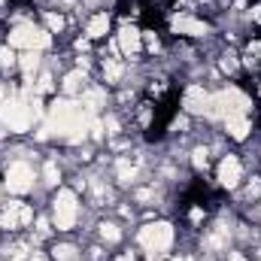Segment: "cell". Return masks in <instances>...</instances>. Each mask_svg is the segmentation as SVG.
Wrapping results in <instances>:
<instances>
[{
    "label": "cell",
    "instance_id": "cell-10",
    "mask_svg": "<svg viewBox=\"0 0 261 261\" xmlns=\"http://www.w3.org/2000/svg\"><path fill=\"white\" fill-rule=\"evenodd\" d=\"M140 46H143V34H140L137 28L125 24V28L119 31V49L130 58V55H137V52H140Z\"/></svg>",
    "mask_w": 261,
    "mask_h": 261
},
{
    "label": "cell",
    "instance_id": "cell-12",
    "mask_svg": "<svg viewBox=\"0 0 261 261\" xmlns=\"http://www.w3.org/2000/svg\"><path fill=\"white\" fill-rule=\"evenodd\" d=\"M225 128H228V134H231L234 140H246V134H249V119H246V116H228V119H225Z\"/></svg>",
    "mask_w": 261,
    "mask_h": 261
},
{
    "label": "cell",
    "instance_id": "cell-26",
    "mask_svg": "<svg viewBox=\"0 0 261 261\" xmlns=\"http://www.w3.org/2000/svg\"><path fill=\"white\" fill-rule=\"evenodd\" d=\"M222 70H225V73H234V70H237V61H234V55H225V58H222Z\"/></svg>",
    "mask_w": 261,
    "mask_h": 261
},
{
    "label": "cell",
    "instance_id": "cell-6",
    "mask_svg": "<svg viewBox=\"0 0 261 261\" xmlns=\"http://www.w3.org/2000/svg\"><path fill=\"white\" fill-rule=\"evenodd\" d=\"M6 189H9L12 195H24V192H31V189H34V167H31L28 161H15V164H9V170H6Z\"/></svg>",
    "mask_w": 261,
    "mask_h": 261
},
{
    "label": "cell",
    "instance_id": "cell-5",
    "mask_svg": "<svg viewBox=\"0 0 261 261\" xmlns=\"http://www.w3.org/2000/svg\"><path fill=\"white\" fill-rule=\"evenodd\" d=\"M76 216H79V203H76V195L64 189L58 192V197L52 200V222L58 231H70L76 225Z\"/></svg>",
    "mask_w": 261,
    "mask_h": 261
},
{
    "label": "cell",
    "instance_id": "cell-31",
    "mask_svg": "<svg viewBox=\"0 0 261 261\" xmlns=\"http://www.w3.org/2000/svg\"><path fill=\"white\" fill-rule=\"evenodd\" d=\"M137 200H152V192H149V189H143V192H137Z\"/></svg>",
    "mask_w": 261,
    "mask_h": 261
},
{
    "label": "cell",
    "instance_id": "cell-16",
    "mask_svg": "<svg viewBox=\"0 0 261 261\" xmlns=\"http://www.w3.org/2000/svg\"><path fill=\"white\" fill-rule=\"evenodd\" d=\"M82 88H85V73H82V70H73V73L64 76V91L67 94H79Z\"/></svg>",
    "mask_w": 261,
    "mask_h": 261
},
{
    "label": "cell",
    "instance_id": "cell-19",
    "mask_svg": "<svg viewBox=\"0 0 261 261\" xmlns=\"http://www.w3.org/2000/svg\"><path fill=\"white\" fill-rule=\"evenodd\" d=\"M100 234H103L107 243H119V240H122V231H119V225H113V222H103V225H100Z\"/></svg>",
    "mask_w": 261,
    "mask_h": 261
},
{
    "label": "cell",
    "instance_id": "cell-21",
    "mask_svg": "<svg viewBox=\"0 0 261 261\" xmlns=\"http://www.w3.org/2000/svg\"><path fill=\"white\" fill-rule=\"evenodd\" d=\"M15 64H18V61H15V52H12V49H3V52H0V67H3V70H12Z\"/></svg>",
    "mask_w": 261,
    "mask_h": 261
},
{
    "label": "cell",
    "instance_id": "cell-3",
    "mask_svg": "<svg viewBox=\"0 0 261 261\" xmlns=\"http://www.w3.org/2000/svg\"><path fill=\"white\" fill-rule=\"evenodd\" d=\"M140 246L152 255H161L173 246V228L167 222H149L146 228H140Z\"/></svg>",
    "mask_w": 261,
    "mask_h": 261
},
{
    "label": "cell",
    "instance_id": "cell-28",
    "mask_svg": "<svg viewBox=\"0 0 261 261\" xmlns=\"http://www.w3.org/2000/svg\"><path fill=\"white\" fill-rule=\"evenodd\" d=\"M37 91H40V94L52 91V76H43V79H40V85H37Z\"/></svg>",
    "mask_w": 261,
    "mask_h": 261
},
{
    "label": "cell",
    "instance_id": "cell-23",
    "mask_svg": "<svg viewBox=\"0 0 261 261\" xmlns=\"http://www.w3.org/2000/svg\"><path fill=\"white\" fill-rule=\"evenodd\" d=\"M43 176H46V182H49V186H55V182L61 179V173H58V167H55L52 161L46 164V170H43Z\"/></svg>",
    "mask_w": 261,
    "mask_h": 261
},
{
    "label": "cell",
    "instance_id": "cell-33",
    "mask_svg": "<svg viewBox=\"0 0 261 261\" xmlns=\"http://www.w3.org/2000/svg\"><path fill=\"white\" fill-rule=\"evenodd\" d=\"M231 261H246V258H243V255H237V252H234V255H231Z\"/></svg>",
    "mask_w": 261,
    "mask_h": 261
},
{
    "label": "cell",
    "instance_id": "cell-29",
    "mask_svg": "<svg viewBox=\"0 0 261 261\" xmlns=\"http://www.w3.org/2000/svg\"><path fill=\"white\" fill-rule=\"evenodd\" d=\"M34 222V210L31 206H21V225H31Z\"/></svg>",
    "mask_w": 261,
    "mask_h": 261
},
{
    "label": "cell",
    "instance_id": "cell-30",
    "mask_svg": "<svg viewBox=\"0 0 261 261\" xmlns=\"http://www.w3.org/2000/svg\"><path fill=\"white\" fill-rule=\"evenodd\" d=\"M146 43H149V49H152V52L158 49V40H155V34H146Z\"/></svg>",
    "mask_w": 261,
    "mask_h": 261
},
{
    "label": "cell",
    "instance_id": "cell-34",
    "mask_svg": "<svg viewBox=\"0 0 261 261\" xmlns=\"http://www.w3.org/2000/svg\"><path fill=\"white\" fill-rule=\"evenodd\" d=\"M119 261H134V255H119Z\"/></svg>",
    "mask_w": 261,
    "mask_h": 261
},
{
    "label": "cell",
    "instance_id": "cell-24",
    "mask_svg": "<svg viewBox=\"0 0 261 261\" xmlns=\"http://www.w3.org/2000/svg\"><path fill=\"white\" fill-rule=\"evenodd\" d=\"M225 231H228V228H219L216 234H210V246H213V249H222V246H225Z\"/></svg>",
    "mask_w": 261,
    "mask_h": 261
},
{
    "label": "cell",
    "instance_id": "cell-27",
    "mask_svg": "<svg viewBox=\"0 0 261 261\" xmlns=\"http://www.w3.org/2000/svg\"><path fill=\"white\" fill-rule=\"evenodd\" d=\"M103 130H107V134H119V122H116L113 116H107V119H103Z\"/></svg>",
    "mask_w": 261,
    "mask_h": 261
},
{
    "label": "cell",
    "instance_id": "cell-18",
    "mask_svg": "<svg viewBox=\"0 0 261 261\" xmlns=\"http://www.w3.org/2000/svg\"><path fill=\"white\" fill-rule=\"evenodd\" d=\"M116 176H119V182H125V186H128V182L137 179V167L128 164V161H119V164H116Z\"/></svg>",
    "mask_w": 261,
    "mask_h": 261
},
{
    "label": "cell",
    "instance_id": "cell-8",
    "mask_svg": "<svg viewBox=\"0 0 261 261\" xmlns=\"http://www.w3.org/2000/svg\"><path fill=\"white\" fill-rule=\"evenodd\" d=\"M240 161L234 158V155H228V158H222V164H219V182L225 186V189H237V182H240Z\"/></svg>",
    "mask_w": 261,
    "mask_h": 261
},
{
    "label": "cell",
    "instance_id": "cell-9",
    "mask_svg": "<svg viewBox=\"0 0 261 261\" xmlns=\"http://www.w3.org/2000/svg\"><path fill=\"white\" fill-rule=\"evenodd\" d=\"M170 24H173L176 34H189V37H206V34H210V28H206L203 21L192 18V15H173Z\"/></svg>",
    "mask_w": 261,
    "mask_h": 261
},
{
    "label": "cell",
    "instance_id": "cell-1",
    "mask_svg": "<svg viewBox=\"0 0 261 261\" xmlns=\"http://www.w3.org/2000/svg\"><path fill=\"white\" fill-rule=\"evenodd\" d=\"M43 116V107H40V97L28 100L21 94H9L3 103H0V122L15 134H24V130L34 125V119Z\"/></svg>",
    "mask_w": 261,
    "mask_h": 261
},
{
    "label": "cell",
    "instance_id": "cell-13",
    "mask_svg": "<svg viewBox=\"0 0 261 261\" xmlns=\"http://www.w3.org/2000/svg\"><path fill=\"white\" fill-rule=\"evenodd\" d=\"M21 206H24V203L9 200V206H6L3 216H0V225H3V228H18V225H21Z\"/></svg>",
    "mask_w": 261,
    "mask_h": 261
},
{
    "label": "cell",
    "instance_id": "cell-32",
    "mask_svg": "<svg viewBox=\"0 0 261 261\" xmlns=\"http://www.w3.org/2000/svg\"><path fill=\"white\" fill-rule=\"evenodd\" d=\"M6 97H9V88H6V85H0V103H3Z\"/></svg>",
    "mask_w": 261,
    "mask_h": 261
},
{
    "label": "cell",
    "instance_id": "cell-2",
    "mask_svg": "<svg viewBox=\"0 0 261 261\" xmlns=\"http://www.w3.org/2000/svg\"><path fill=\"white\" fill-rule=\"evenodd\" d=\"M249 97L240 91V88H228V91H219V94H210V110L206 116L210 119H228V116H246L249 113Z\"/></svg>",
    "mask_w": 261,
    "mask_h": 261
},
{
    "label": "cell",
    "instance_id": "cell-11",
    "mask_svg": "<svg viewBox=\"0 0 261 261\" xmlns=\"http://www.w3.org/2000/svg\"><path fill=\"white\" fill-rule=\"evenodd\" d=\"M100 107H107V97H103L100 88H88V91H82V110H85L88 116H97Z\"/></svg>",
    "mask_w": 261,
    "mask_h": 261
},
{
    "label": "cell",
    "instance_id": "cell-17",
    "mask_svg": "<svg viewBox=\"0 0 261 261\" xmlns=\"http://www.w3.org/2000/svg\"><path fill=\"white\" fill-rule=\"evenodd\" d=\"M122 73H125V67L119 64L116 58H107V61H103V76H107V82H119Z\"/></svg>",
    "mask_w": 261,
    "mask_h": 261
},
{
    "label": "cell",
    "instance_id": "cell-4",
    "mask_svg": "<svg viewBox=\"0 0 261 261\" xmlns=\"http://www.w3.org/2000/svg\"><path fill=\"white\" fill-rule=\"evenodd\" d=\"M49 34L37 24H18L9 31V49H28V52H37V49H46L49 46Z\"/></svg>",
    "mask_w": 261,
    "mask_h": 261
},
{
    "label": "cell",
    "instance_id": "cell-14",
    "mask_svg": "<svg viewBox=\"0 0 261 261\" xmlns=\"http://www.w3.org/2000/svg\"><path fill=\"white\" fill-rule=\"evenodd\" d=\"M21 73H24V79H28V85H34V73H37V67H40V58H37V52H24L21 55Z\"/></svg>",
    "mask_w": 261,
    "mask_h": 261
},
{
    "label": "cell",
    "instance_id": "cell-20",
    "mask_svg": "<svg viewBox=\"0 0 261 261\" xmlns=\"http://www.w3.org/2000/svg\"><path fill=\"white\" fill-rule=\"evenodd\" d=\"M52 258H55V261H73V258H76V249H73V246H67V243H61V246H55V249H52Z\"/></svg>",
    "mask_w": 261,
    "mask_h": 261
},
{
    "label": "cell",
    "instance_id": "cell-15",
    "mask_svg": "<svg viewBox=\"0 0 261 261\" xmlns=\"http://www.w3.org/2000/svg\"><path fill=\"white\" fill-rule=\"evenodd\" d=\"M107 31H110V15H94L91 21H88V37L91 40H97V37H107Z\"/></svg>",
    "mask_w": 261,
    "mask_h": 261
},
{
    "label": "cell",
    "instance_id": "cell-25",
    "mask_svg": "<svg viewBox=\"0 0 261 261\" xmlns=\"http://www.w3.org/2000/svg\"><path fill=\"white\" fill-rule=\"evenodd\" d=\"M192 164L195 167H206V149H195L192 152Z\"/></svg>",
    "mask_w": 261,
    "mask_h": 261
},
{
    "label": "cell",
    "instance_id": "cell-7",
    "mask_svg": "<svg viewBox=\"0 0 261 261\" xmlns=\"http://www.w3.org/2000/svg\"><path fill=\"white\" fill-rule=\"evenodd\" d=\"M182 107H186L189 113H195V116H206V110H210V94H206L200 85H189V88H186V97H182Z\"/></svg>",
    "mask_w": 261,
    "mask_h": 261
},
{
    "label": "cell",
    "instance_id": "cell-22",
    "mask_svg": "<svg viewBox=\"0 0 261 261\" xmlns=\"http://www.w3.org/2000/svg\"><path fill=\"white\" fill-rule=\"evenodd\" d=\"M46 24H49V31H61L64 28V18L58 12H46Z\"/></svg>",
    "mask_w": 261,
    "mask_h": 261
}]
</instances>
